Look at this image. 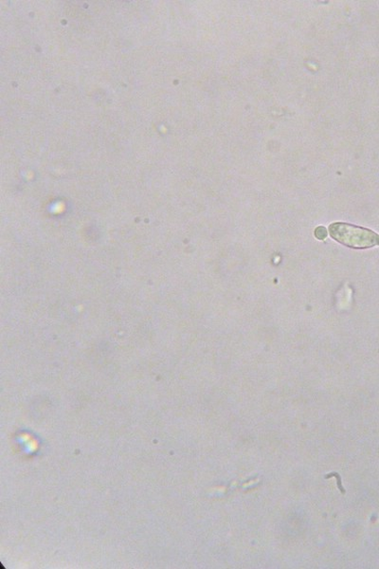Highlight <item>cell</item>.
Listing matches in <instances>:
<instances>
[{
    "label": "cell",
    "instance_id": "6da1fadb",
    "mask_svg": "<svg viewBox=\"0 0 379 569\" xmlns=\"http://www.w3.org/2000/svg\"><path fill=\"white\" fill-rule=\"evenodd\" d=\"M329 235L342 246L353 249L379 246V235L349 223L335 222L329 226Z\"/></svg>",
    "mask_w": 379,
    "mask_h": 569
},
{
    "label": "cell",
    "instance_id": "7a4b0ae2",
    "mask_svg": "<svg viewBox=\"0 0 379 569\" xmlns=\"http://www.w3.org/2000/svg\"><path fill=\"white\" fill-rule=\"evenodd\" d=\"M328 236V232L326 230L325 227L320 226L318 228H316L315 230V237L320 239V240H323L327 237Z\"/></svg>",
    "mask_w": 379,
    "mask_h": 569
}]
</instances>
